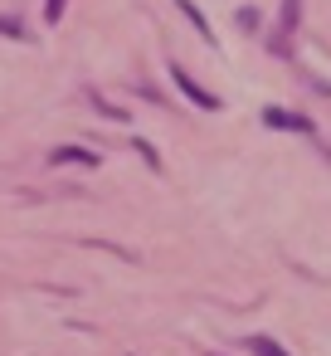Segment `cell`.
Returning <instances> with one entry per match:
<instances>
[{"instance_id":"1","label":"cell","mask_w":331,"mask_h":356,"mask_svg":"<svg viewBox=\"0 0 331 356\" xmlns=\"http://www.w3.org/2000/svg\"><path fill=\"white\" fill-rule=\"evenodd\" d=\"M166 74H171V83H176L195 108H205V113H214V108H219V98H214L210 88H200V83H195V74H185V64H176V59H171V69H166Z\"/></svg>"},{"instance_id":"2","label":"cell","mask_w":331,"mask_h":356,"mask_svg":"<svg viewBox=\"0 0 331 356\" xmlns=\"http://www.w3.org/2000/svg\"><path fill=\"white\" fill-rule=\"evenodd\" d=\"M297 20H302V0H282V20H278V40H273V49H278V54H287V49H292Z\"/></svg>"},{"instance_id":"3","label":"cell","mask_w":331,"mask_h":356,"mask_svg":"<svg viewBox=\"0 0 331 356\" xmlns=\"http://www.w3.org/2000/svg\"><path fill=\"white\" fill-rule=\"evenodd\" d=\"M263 127H278V132H312V118L302 113H287V108H263Z\"/></svg>"},{"instance_id":"4","label":"cell","mask_w":331,"mask_h":356,"mask_svg":"<svg viewBox=\"0 0 331 356\" xmlns=\"http://www.w3.org/2000/svg\"><path fill=\"white\" fill-rule=\"evenodd\" d=\"M49 161H54V166H64V161H78V166H98V152H88V147H54V152H49Z\"/></svg>"},{"instance_id":"5","label":"cell","mask_w":331,"mask_h":356,"mask_svg":"<svg viewBox=\"0 0 331 356\" xmlns=\"http://www.w3.org/2000/svg\"><path fill=\"white\" fill-rule=\"evenodd\" d=\"M176 6H180V15H185V20L195 25V35H200L205 44H214V35H210V20L200 15V6H190V0H176Z\"/></svg>"},{"instance_id":"6","label":"cell","mask_w":331,"mask_h":356,"mask_svg":"<svg viewBox=\"0 0 331 356\" xmlns=\"http://www.w3.org/2000/svg\"><path fill=\"white\" fill-rule=\"evenodd\" d=\"M244 346H248V351H253V356H287V351H282V346H278V341H273V337H248V341H244Z\"/></svg>"},{"instance_id":"7","label":"cell","mask_w":331,"mask_h":356,"mask_svg":"<svg viewBox=\"0 0 331 356\" xmlns=\"http://www.w3.org/2000/svg\"><path fill=\"white\" fill-rule=\"evenodd\" d=\"M0 35H6V40H30V30L20 20H10V15H0Z\"/></svg>"},{"instance_id":"8","label":"cell","mask_w":331,"mask_h":356,"mask_svg":"<svg viewBox=\"0 0 331 356\" xmlns=\"http://www.w3.org/2000/svg\"><path fill=\"white\" fill-rule=\"evenodd\" d=\"M132 147H137V152H142V161H146V166H151V171H161V156H156V147H151V142H142V137H137V142H132Z\"/></svg>"},{"instance_id":"9","label":"cell","mask_w":331,"mask_h":356,"mask_svg":"<svg viewBox=\"0 0 331 356\" xmlns=\"http://www.w3.org/2000/svg\"><path fill=\"white\" fill-rule=\"evenodd\" d=\"M64 6H69V0H44V20L59 25V20H64Z\"/></svg>"},{"instance_id":"10","label":"cell","mask_w":331,"mask_h":356,"mask_svg":"<svg viewBox=\"0 0 331 356\" xmlns=\"http://www.w3.org/2000/svg\"><path fill=\"white\" fill-rule=\"evenodd\" d=\"M239 25L244 30H258V10H239Z\"/></svg>"}]
</instances>
